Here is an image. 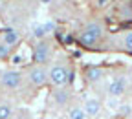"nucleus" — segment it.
<instances>
[{
  "instance_id": "nucleus-1",
  "label": "nucleus",
  "mask_w": 132,
  "mask_h": 119,
  "mask_svg": "<svg viewBox=\"0 0 132 119\" xmlns=\"http://www.w3.org/2000/svg\"><path fill=\"white\" fill-rule=\"evenodd\" d=\"M106 37V28L101 20H88L85 26L79 29L77 35V42L86 48V49H95L99 44H101Z\"/></svg>"
},
{
  "instance_id": "nucleus-2",
  "label": "nucleus",
  "mask_w": 132,
  "mask_h": 119,
  "mask_svg": "<svg viewBox=\"0 0 132 119\" xmlns=\"http://www.w3.org/2000/svg\"><path fill=\"white\" fill-rule=\"evenodd\" d=\"M73 79V72L72 68L62 62V61H55L48 66V82L52 84L53 88H64L68 86Z\"/></svg>"
},
{
  "instance_id": "nucleus-3",
  "label": "nucleus",
  "mask_w": 132,
  "mask_h": 119,
  "mask_svg": "<svg viewBox=\"0 0 132 119\" xmlns=\"http://www.w3.org/2000/svg\"><path fill=\"white\" fill-rule=\"evenodd\" d=\"M31 61L33 64H40V66H50L53 61V44L52 40H37L33 44L31 49Z\"/></svg>"
},
{
  "instance_id": "nucleus-4",
  "label": "nucleus",
  "mask_w": 132,
  "mask_h": 119,
  "mask_svg": "<svg viewBox=\"0 0 132 119\" xmlns=\"http://www.w3.org/2000/svg\"><path fill=\"white\" fill-rule=\"evenodd\" d=\"M0 84L6 90H19L24 84V73L16 68H9V70H4L2 75H0Z\"/></svg>"
},
{
  "instance_id": "nucleus-5",
  "label": "nucleus",
  "mask_w": 132,
  "mask_h": 119,
  "mask_svg": "<svg viewBox=\"0 0 132 119\" xmlns=\"http://www.w3.org/2000/svg\"><path fill=\"white\" fill-rule=\"evenodd\" d=\"M26 79L29 81L31 86H35V88H40L44 84H48V66H40V64L28 66Z\"/></svg>"
},
{
  "instance_id": "nucleus-6",
  "label": "nucleus",
  "mask_w": 132,
  "mask_h": 119,
  "mask_svg": "<svg viewBox=\"0 0 132 119\" xmlns=\"http://www.w3.org/2000/svg\"><path fill=\"white\" fill-rule=\"evenodd\" d=\"M50 99H52V105L57 106V108H66L70 103H72V92L68 88H53L52 95H50Z\"/></svg>"
},
{
  "instance_id": "nucleus-7",
  "label": "nucleus",
  "mask_w": 132,
  "mask_h": 119,
  "mask_svg": "<svg viewBox=\"0 0 132 119\" xmlns=\"http://www.w3.org/2000/svg\"><path fill=\"white\" fill-rule=\"evenodd\" d=\"M125 92H127V79L123 75L114 77L108 82V86H106V94L110 97H116V99H119L121 95H125Z\"/></svg>"
},
{
  "instance_id": "nucleus-8",
  "label": "nucleus",
  "mask_w": 132,
  "mask_h": 119,
  "mask_svg": "<svg viewBox=\"0 0 132 119\" xmlns=\"http://www.w3.org/2000/svg\"><path fill=\"white\" fill-rule=\"evenodd\" d=\"M82 77H85V81L88 84H97V82H101L103 77H105V70L101 66H85V70H82Z\"/></svg>"
},
{
  "instance_id": "nucleus-9",
  "label": "nucleus",
  "mask_w": 132,
  "mask_h": 119,
  "mask_svg": "<svg viewBox=\"0 0 132 119\" xmlns=\"http://www.w3.org/2000/svg\"><path fill=\"white\" fill-rule=\"evenodd\" d=\"M0 40H2L7 48L13 49L20 42V33L16 31L15 28H2V29H0Z\"/></svg>"
},
{
  "instance_id": "nucleus-10",
  "label": "nucleus",
  "mask_w": 132,
  "mask_h": 119,
  "mask_svg": "<svg viewBox=\"0 0 132 119\" xmlns=\"http://www.w3.org/2000/svg\"><path fill=\"white\" fill-rule=\"evenodd\" d=\"M82 110H85L86 117H95L99 112H101V101H99L97 97H86L85 103L81 105Z\"/></svg>"
},
{
  "instance_id": "nucleus-11",
  "label": "nucleus",
  "mask_w": 132,
  "mask_h": 119,
  "mask_svg": "<svg viewBox=\"0 0 132 119\" xmlns=\"http://www.w3.org/2000/svg\"><path fill=\"white\" fill-rule=\"evenodd\" d=\"M15 115H16L15 106L7 101H2L0 103V119H15Z\"/></svg>"
},
{
  "instance_id": "nucleus-12",
  "label": "nucleus",
  "mask_w": 132,
  "mask_h": 119,
  "mask_svg": "<svg viewBox=\"0 0 132 119\" xmlns=\"http://www.w3.org/2000/svg\"><path fill=\"white\" fill-rule=\"evenodd\" d=\"M68 119H86V114L81 105H72L68 108Z\"/></svg>"
},
{
  "instance_id": "nucleus-13",
  "label": "nucleus",
  "mask_w": 132,
  "mask_h": 119,
  "mask_svg": "<svg viewBox=\"0 0 132 119\" xmlns=\"http://www.w3.org/2000/svg\"><path fill=\"white\" fill-rule=\"evenodd\" d=\"M121 49L127 53H132V29L125 31L121 35Z\"/></svg>"
},
{
  "instance_id": "nucleus-14",
  "label": "nucleus",
  "mask_w": 132,
  "mask_h": 119,
  "mask_svg": "<svg viewBox=\"0 0 132 119\" xmlns=\"http://www.w3.org/2000/svg\"><path fill=\"white\" fill-rule=\"evenodd\" d=\"M31 37L35 39V40H44V39L48 37V33H46V29H44V24L33 26V29H31Z\"/></svg>"
},
{
  "instance_id": "nucleus-15",
  "label": "nucleus",
  "mask_w": 132,
  "mask_h": 119,
  "mask_svg": "<svg viewBox=\"0 0 132 119\" xmlns=\"http://www.w3.org/2000/svg\"><path fill=\"white\" fill-rule=\"evenodd\" d=\"M11 57V48H7L2 40H0V61H6Z\"/></svg>"
},
{
  "instance_id": "nucleus-16",
  "label": "nucleus",
  "mask_w": 132,
  "mask_h": 119,
  "mask_svg": "<svg viewBox=\"0 0 132 119\" xmlns=\"http://www.w3.org/2000/svg\"><path fill=\"white\" fill-rule=\"evenodd\" d=\"M94 6L99 11H105V9H108L112 6V0H94Z\"/></svg>"
},
{
  "instance_id": "nucleus-17",
  "label": "nucleus",
  "mask_w": 132,
  "mask_h": 119,
  "mask_svg": "<svg viewBox=\"0 0 132 119\" xmlns=\"http://www.w3.org/2000/svg\"><path fill=\"white\" fill-rule=\"evenodd\" d=\"M44 29H46V33L50 35V33L55 31V24H53V22H44Z\"/></svg>"
},
{
  "instance_id": "nucleus-18",
  "label": "nucleus",
  "mask_w": 132,
  "mask_h": 119,
  "mask_svg": "<svg viewBox=\"0 0 132 119\" xmlns=\"http://www.w3.org/2000/svg\"><path fill=\"white\" fill-rule=\"evenodd\" d=\"M39 2H40V4H44V6H50V4L53 2V0H39Z\"/></svg>"
},
{
  "instance_id": "nucleus-19",
  "label": "nucleus",
  "mask_w": 132,
  "mask_h": 119,
  "mask_svg": "<svg viewBox=\"0 0 132 119\" xmlns=\"http://www.w3.org/2000/svg\"><path fill=\"white\" fill-rule=\"evenodd\" d=\"M62 2H73V0H62Z\"/></svg>"
}]
</instances>
